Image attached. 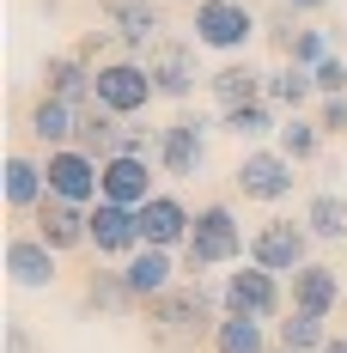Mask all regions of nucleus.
Returning a JSON list of instances; mask_svg holds the SVG:
<instances>
[{
  "label": "nucleus",
  "instance_id": "nucleus-31",
  "mask_svg": "<svg viewBox=\"0 0 347 353\" xmlns=\"http://www.w3.org/2000/svg\"><path fill=\"white\" fill-rule=\"evenodd\" d=\"M329 55H341L335 31H317V25H299V31H293V49H286L293 68H317V61H329Z\"/></svg>",
  "mask_w": 347,
  "mask_h": 353
},
{
  "label": "nucleus",
  "instance_id": "nucleus-4",
  "mask_svg": "<svg viewBox=\"0 0 347 353\" xmlns=\"http://www.w3.org/2000/svg\"><path fill=\"white\" fill-rule=\"evenodd\" d=\"M219 305L232 311V317H262V323H280L293 311V292L280 274H268L262 262H238V268H226L219 274Z\"/></svg>",
  "mask_w": 347,
  "mask_h": 353
},
{
  "label": "nucleus",
  "instance_id": "nucleus-23",
  "mask_svg": "<svg viewBox=\"0 0 347 353\" xmlns=\"http://www.w3.org/2000/svg\"><path fill=\"white\" fill-rule=\"evenodd\" d=\"M219 134H232V141H244V146H268L280 134V110L268 104V98L232 104V110H219Z\"/></svg>",
  "mask_w": 347,
  "mask_h": 353
},
{
  "label": "nucleus",
  "instance_id": "nucleus-1",
  "mask_svg": "<svg viewBox=\"0 0 347 353\" xmlns=\"http://www.w3.org/2000/svg\"><path fill=\"white\" fill-rule=\"evenodd\" d=\"M226 317V305H219V281H177L165 299H152L146 305V335H152V347H171V353H189V347H208L213 329Z\"/></svg>",
  "mask_w": 347,
  "mask_h": 353
},
{
  "label": "nucleus",
  "instance_id": "nucleus-12",
  "mask_svg": "<svg viewBox=\"0 0 347 353\" xmlns=\"http://www.w3.org/2000/svg\"><path fill=\"white\" fill-rule=\"evenodd\" d=\"M159 159H140V152H110L104 159V195L98 201H122V208H146L159 195Z\"/></svg>",
  "mask_w": 347,
  "mask_h": 353
},
{
  "label": "nucleus",
  "instance_id": "nucleus-18",
  "mask_svg": "<svg viewBox=\"0 0 347 353\" xmlns=\"http://www.w3.org/2000/svg\"><path fill=\"white\" fill-rule=\"evenodd\" d=\"M37 73H43V92H49V98H61V104H73V110H92V79H98V68L79 61V49L43 55Z\"/></svg>",
  "mask_w": 347,
  "mask_h": 353
},
{
  "label": "nucleus",
  "instance_id": "nucleus-29",
  "mask_svg": "<svg viewBox=\"0 0 347 353\" xmlns=\"http://www.w3.org/2000/svg\"><path fill=\"white\" fill-rule=\"evenodd\" d=\"M323 141H329V134L317 128V116H311V110H305V116H280L275 146L286 152V159H293V165H311L317 152H323Z\"/></svg>",
  "mask_w": 347,
  "mask_h": 353
},
{
  "label": "nucleus",
  "instance_id": "nucleus-19",
  "mask_svg": "<svg viewBox=\"0 0 347 353\" xmlns=\"http://www.w3.org/2000/svg\"><path fill=\"white\" fill-rule=\"evenodd\" d=\"M0 195H6V208L19 213V219H31L37 201L49 195L43 159H31V152H6V165H0Z\"/></svg>",
  "mask_w": 347,
  "mask_h": 353
},
{
  "label": "nucleus",
  "instance_id": "nucleus-10",
  "mask_svg": "<svg viewBox=\"0 0 347 353\" xmlns=\"http://www.w3.org/2000/svg\"><path fill=\"white\" fill-rule=\"evenodd\" d=\"M104 25L116 31L122 55H140L146 61V49L165 37V6L159 0H104Z\"/></svg>",
  "mask_w": 347,
  "mask_h": 353
},
{
  "label": "nucleus",
  "instance_id": "nucleus-11",
  "mask_svg": "<svg viewBox=\"0 0 347 353\" xmlns=\"http://www.w3.org/2000/svg\"><path fill=\"white\" fill-rule=\"evenodd\" d=\"M122 281H128V292H135V305L146 311L152 299H165L177 281H183V250H152L140 244L128 262H122Z\"/></svg>",
  "mask_w": 347,
  "mask_h": 353
},
{
  "label": "nucleus",
  "instance_id": "nucleus-13",
  "mask_svg": "<svg viewBox=\"0 0 347 353\" xmlns=\"http://www.w3.org/2000/svg\"><path fill=\"white\" fill-rule=\"evenodd\" d=\"M31 232L55 250V256H68V250H92V208H73V201L43 195L37 213H31Z\"/></svg>",
  "mask_w": 347,
  "mask_h": 353
},
{
  "label": "nucleus",
  "instance_id": "nucleus-5",
  "mask_svg": "<svg viewBox=\"0 0 347 353\" xmlns=\"http://www.w3.org/2000/svg\"><path fill=\"white\" fill-rule=\"evenodd\" d=\"M152 98H159V85H152V73H146L140 55H110V61H98V79H92V104L98 110L135 122V116H146Z\"/></svg>",
  "mask_w": 347,
  "mask_h": 353
},
{
  "label": "nucleus",
  "instance_id": "nucleus-14",
  "mask_svg": "<svg viewBox=\"0 0 347 353\" xmlns=\"http://www.w3.org/2000/svg\"><path fill=\"white\" fill-rule=\"evenodd\" d=\"M6 281L19 292H49L61 281V256L43 244L37 232H19V238H6Z\"/></svg>",
  "mask_w": 347,
  "mask_h": 353
},
{
  "label": "nucleus",
  "instance_id": "nucleus-21",
  "mask_svg": "<svg viewBox=\"0 0 347 353\" xmlns=\"http://www.w3.org/2000/svg\"><path fill=\"white\" fill-rule=\"evenodd\" d=\"M286 292H293V311H311V317H335L341 311V274L329 262H305L286 281Z\"/></svg>",
  "mask_w": 347,
  "mask_h": 353
},
{
  "label": "nucleus",
  "instance_id": "nucleus-8",
  "mask_svg": "<svg viewBox=\"0 0 347 353\" xmlns=\"http://www.w3.org/2000/svg\"><path fill=\"white\" fill-rule=\"evenodd\" d=\"M244 201H262V208H280L286 195H293V183H299V165L280 152V146H250L238 159V171H232Z\"/></svg>",
  "mask_w": 347,
  "mask_h": 353
},
{
  "label": "nucleus",
  "instance_id": "nucleus-35",
  "mask_svg": "<svg viewBox=\"0 0 347 353\" xmlns=\"http://www.w3.org/2000/svg\"><path fill=\"white\" fill-rule=\"evenodd\" d=\"M110 49H122V43H116V31H86V37H79V61H92V68L104 61Z\"/></svg>",
  "mask_w": 347,
  "mask_h": 353
},
{
  "label": "nucleus",
  "instance_id": "nucleus-20",
  "mask_svg": "<svg viewBox=\"0 0 347 353\" xmlns=\"http://www.w3.org/2000/svg\"><path fill=\"white\" fill-rule=\"evenodd\" d=\"M208 92H213V104H219V110L256 104V98H268V73L256 68L250 55H232V61H219V68L208 73Z\"/></svg>",
  "mask_w": 347,
  "mask_h": 353
},
{
  "label": "nucleus",
  "instance_id": "nucleus-25",
  "mask_svg": "<svg viewBox=\"0 0 347 353\" xmlns=\"http://www.w3.org/2000/svg\"><path fill=\"white\" fill-rule=\"evenodd\" d=\"M268 104H275L280 116H305V110H317V79H311V68L280 61V68L268 73Z\"/></svg>",
  "mask_w": 347,
  "mask_h": 353
},
{
  "label": "nucleus",
  "instance_id": "nucleus-7",
  "mask_svg": "<svg viewBox=\"0 0 347 353\" xmlns=\"http://www.w3.org/2000/svg\"><path fill=\"white\" fill-rule=\"evenodd\" d=\"M311 225L305 219H262L256 232H250V262H262L268 274H280V281H293L305 262H317L311 256Z\"/></svg>",
  "mask_w": 347,
  "mask_h": 353
},
{
  "label": "nucleus",
  "instance_id": "nucleus-26",
  "mask_svg": "<svg viewBox=\"0 0 347 353\" xmlns=\"http://www.w3.org/2000/svg\"><path fill=\"white\" fill-rule=\"evenodd\" d=\"M275 347V323H262V317H219V329H213V341L208 353H268Z\"/></svg>",
  "mask_w": 347,
  "mask_h": 353
},
{
  "label": "nucleus",
  "instance_id": "nucleus-15",
  "mask_svg": "<svg viewBox=\"0 0 347 353\" xmlns=\"http://www.w3.org/2000/svg\"><path fill=\"white\" fill-rule=\"evenodd\" d=\"M146 73H152V85H159V98H171V104H189V92H195V43H177V37H159L152 49H146Z\"/></svg>",
  "mask_w": 347,
  "mask_h": 353
},
{
  "label": "nucleus",
  "instance_id": "nucleus-22",
  "mask_svg": "<svg viewBox=\"0 0 347 353\" xmlns=\"http://www.w3.org/2000/svg\"><path fill=\"white\" fill-rule=\"evenodd\" d=\"M86 311H98V317H135V292H128V281H122V262H98L92 274H86Z\"/></svg>",
  "mask_w": 347,
  "mask_h": 353
},
{
  "label": "nucleus",
  "instance_id": "nucleus-33",
  "mask_svg": "<svg viewBox=\"0 0 347 353\" xmlns=\"http://www.w3.org/2000/svg\"><path fill=\"white\" fill-rule=\"evenodd\" d=\"M293 31H299V12H286V6H275V12H262V37L275 43L280 55L293 49Z\"/></svg>",
  "mask_w": 347,
  "mask_h": 353
},
{
  "label": "nucleus",
  "instance_id": "nucleus-38",
  "mask_svg": "<svg viewBox=\"0 0 347 353\" xmlns=\"http://www.w3.org/2000/svg\"><path fill=\"white\" fill-rule=\"evenodd\" d=\"M323 353H347V335H329V341H323Z\"/></svg>",
  "mask_w": 347,
  "mask_h": 353
},
{
  "label": "nucleus",
  "instance_id": "nucleus-40",
  "mask_svg": "<svg viewBox=\"0 0 347 353\" xmlns=\"http://www.w3.org/2000/svg\"><path fill=\"white\" fill-rule=\"evenodd\" d=\"M268 353H293V347H268Z\"/></svg>",
  "mask_w": 347,
  "mask_h": 353
},
{
  "label": "nucleus",
  "instance_id": "nucleus-36",
  "mask_svg": "<svg viewBox=\"0 0 347 353\" xmlns=\"http://www.w3.org/2000/svg\"><path fill=\"white\" fill-rule=\"evenodd\" d=\"M280 6H286V12H299V19H311V12H329L335 0H280Z\"/></svg>",
  "mask_w": 347,
  "mask_h": 353
},
{
  "label": "nucleus",
  "instance_id": "nucleus-27",
  "mask_svg": "<svg viewBox=\"0 0 347 353\" xmlns=\"http://www.w3.org/2000/svg\"><path fill=\"white\" fill-rule=\"evenodd\" d=\"M299 219L311 225L317 244H347V195H341V189H317Z\"/></svg>",
  "mask_w": 347,
  "mask_h": 353
},
{
  "label": "nucleus",
  "instance_id": "nucleus-6",
  "mask_svg": "<svg viewBox=\"0 0 347 353\" xmlns=\"http://www.w3.org/2000/svg\"><path fill=\"white\" fill-rule=\"evenodd\" d=\"M213 128H219V122L201 116V110H177L171 122L159 128V152H152V159H159V171L177 176V183H183V176H201V165H208V134H213Z\"/></svg>",
  "mask_w": 347,
  "mask_h": 353
},
{
  "label": "nucleus",
  "instance_id": "nucleus-9",
  "mask_svg": "<svg viewBox=\"0 0 347 353\" xmlns=\"http://www.w3.org/2000/svg\"><path fill=\"white\" fill-rule=\"evenodd\" d=\"M43 176H49V195L55 201H73V208H92L104 195V159L79 152V146H55L43 152Z\"/></svg>",
  "mask_w": 347,
  "mask_h": 353
},
{
  "label": "nucleus",
  "instance_id": "nucleus-32",
  "mask_svg": "<svg viewBox=\"0 0 347 353\" xmlns=\"http://www.w3.org/2000/svg\"><path fill=\"white\" fill-rule=\"evenodd\" d=\"M311 79H317V98H347V55H329V61H317Z\"/></svg>",
  "mask_w": 347,
  "mask_h": 353
},
{
  "label": "nucleus",
  "instance_id": "nucleus-2",
  "mask_svg": "<svg viewBox=\"0 0 347 353\" xmlns=\"http://www.w3.org/2000/svg\"><path fill=\"white\" fill-rule=\"evenodd\" d=\"M250 262V232L232 201H208L195 208V225H189V244H183V274L189 281H208L219 268H238Z\"/></svg>",
  "mask_w": 347,
  "mask_h": 353
},
{
  "label": "nucleus",
  "instance_id": "nucleus-37",
  "mask_svg": "<svg viewBox=\"0 0 347 353\" xmlns=\"http://www.w3.org/2000/svg\"><path fill=\"white\" fill-rule=\"evenodd\" d=\"M6 347H12V353H31V329H25V323H6Z\"/></svg>",
  "mask_w": 347,
  "mask_h": 353
},
{
  "label": "nucleus",
  "instance_id": "nucleus-17",
  "mask_svg": "<svg viewBox=\"0 0 347 353\" xmlns=\"http://www.w3.org/2000/svg\"><path fill=\"white\" fill-rule=\"evenodd\" d=\"M140 213V244H152V250H183L189 244V225H195V213H189V201L183 195H171V189H159Z\"/></svg>",
  "mask_w": 347,
  "mask_h": 353
},
{
  "label": "nucleus",
  "instance_id": "nucleus-16",
  "mask_svg": "<svg viewBox=\"0 0 347 353\" xmlns=\"http://www.w3.org/2000/svg\"><path fill=\"white\" fill-rule=\"evenodd\" d=\"M92 250L98 262H128L140 250V213L122 201H92Z\"/></svg>",
  "mask_w": 347,
  "mask_h": 353
},
{
  "label": "nucleus",
  "instance_id": "nucleus-3",
  "mask_svg": "<svg viewBox=\"0 0 347 353\" xmlns=\"http://www.w3.org/2000/svg\"><path fill=\"white\" fill-rule=\"evenodd\" d=\"M256 37H262V12L250 0H195V12H189V43L226 55V61L244 55Z\"/></svg>",
  "mask_w": 347,
  "mask_h": 353
},
{
  "label": "nucleus",
  "instance_id": "nucleus-39",
  "mask_svg": "<svg viewBox=\"0 0 347 353\" xmlns=\"http://www.w3.org/2000/svg\"><path fill=\"white\" fill-rule=\"evenodd\" d=\"M341 335H347V305H341Z\"/></svg>",
  "mask_w": 347,
  "mask_h": 353
},
{
  "label": "nucleus",
  "instance_id": "nucleus-28",
  "mask_svg": "<svg viewBox=\"0 0 347 353\" xmlns=\"http://www.w3.org/2000/svg\"><path fill=\"white\" fill-rule=\"evenodd\" d=\"M122 134H128V122L92 104V110H79V134H73V146L92 152V159H110V152H122Z\"/></svg>",
  "mask_w": 347,
  "mask_h": 353
},
{
  "label": "nucleus",
  "instance_id": "nucleus-30",
  "mask_svg": "<svg viewBox=\"0 0 347 353\" xmlns=\"http://www.w3.org/2000/svg\"><path fill=\"white\" fill-rule=\"evenodd\" d=\"M329 341V317H311V311H286L275 323V347H293V353H323Z\"/></svg>",
  "mask_w": 347,
  "mask_h": 353
},
{
  "label": "nucleus",
  "instance_id": "nucleus-34",
  "mask_svg": "<svg viewBox=\"0 0 347 353\" xmlns=\"http://www.w3.org/2000/svg\"><path fill=\"white\" fill-rule=\"evenodd\" d=\"M317 128H323V134H329V141H341L347 134V98H317Z\"/></svg>",
  "mask_w": 347,
  "mask_h": 353
},
{
  "label": "nucleus",
  "instance_id": "nucleus-24",
  "mask_svg": "<svg viewBox=\"0 0 347 353\" xmlns=\"http://www.w3.org/2000/svg\"><path fill=\"white\" fill-rule=\"evenodd\" d=\"M73 134H79V110L43 92L31 104V141L43 146V152H55V146H73Z\"/></svg>",
  "mask_w": 347,
  "mask_h": 353
}]
</instances>
